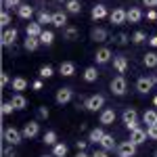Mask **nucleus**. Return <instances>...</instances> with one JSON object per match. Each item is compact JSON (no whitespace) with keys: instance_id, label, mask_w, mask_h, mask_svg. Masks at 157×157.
I'll use <instances>...</instances> for the list:
<instances>
[{"instance_id":"nucleus-5","label":"nucleus","mask_w":157,"mask_h":157,"mask_svg":"<svg viewBox=\"0 0 157 157\" xmlns=\"http://www.w3.org/2000/svg\"><path fill=\"white\" fill-rule=\"evenodd\" d=\"M71 98H73V90L69 88V86H63V88H59V90H57V94H55V101H57L59 105H67Z\"/></svg>"},{"instance_id":"nucleus-16","label":"nucleus","mask_w":157,"mask_h":157,"mask_svg":"<svg viewBox=\"0 0 157 157\" xmlns=\"http://www.w3.org/2000/svg\"><path fill=\"white\" fill-rule=\"evenodd\" d=\"M59 73L65 75V78H71L73 73H75V63H71V61H63V63L59 65Z\"/></svg>"},{"instance_id":"nucleus-10","label":"nucleus","mask_w":157,"mask_h":157,"mask_svg":"<svg viewBox=\"0 0 157 157\" xmlns=\"http://www.w3.org/2000/svg\"><path fill=\"white\" fill-rule=\"evenodd\" d=\"M109 19H111L113 25H124L128 21V11H124V9H113V13L109 15Z\"/></svg>"},{"instance_id":"nucleus-1","label":"nucleus","mask_w":157,"mask_h":157,"mask_svg":"<svg viewBox=\"0 0 157 157\" xmlns=\"http://www.w3.org/2000/svg\"><path fill=\"white\" fill-rule=\"evenodd\" d=\"M121 120H124L126 128H128L130 132H132V130H136V128H140V126H138V113H136V109H134V107L124 109V113H121Z\"/></svg>"},{"instance_id":"nucleus-39","label":"nucleus","mask_w":157,"mask_h":157,"mask_svg":"<svg viewBox=\"0 0 157 157\" xmlns=\"http://www.w3.org/2000/svg\"><path fill=\"white\" fill-rule=\"evenodd\" d=\"M147 40V34L145 32H134V36H132V42L134 44H143Z\"/></svg>"},{"instance_id":"nucleus-18","label":"nucleus","mask_w":157,"mask_h":157,"mask_svg":"<svg viewBox=\"0 0 157 157\" xmlns=\"http://www.w3.org/2000/svg\"><path fill=\"white\" fill-rule=\"evenodd\" d=\"M147 138H149V136H147V130H143V128H136V130L130 132V140L136 143V145H143Z\"/></svg>"},{"instance_id":"nucleus-37","label":"nucleus","mask_w":157,"mask_h":157,"mask_svg":"<svg viewBox=\"0 0 157 157\" xmlns=\"http://www.w3.org/2000/svg\"><path fill=\"white\" fill-rule=\"evenodd\" d=\"M9 23H11V15H9V11H6V9H2V15H0V25L6 29V27H9Z\"/></svg>"},{"instance_id":"nucleus-11","label":"nucleus","mask_w":157,"mask_h":157,"mask_svg":"<svg viewBox=\"0 0 157 157\" xmlns=\"http://www.w3.org/2000/svg\"><path fill=\"white\" fill-rule=\"evenodd\" d=\"M136 90H138L140 94L151 92V90H153V80H151V78H145V75L138 78V80H136Z\"/></svg>"},{"instance_id":"nucleus-33","label":"nucleus","mask_w":157,"mask_h":157,"mask_svg":"<svg viewBox=\"0 0 157 157\" xmlns=\"http://www.w3.org/2000/svg\"><path fill=\"white\" fill-rule=\"evenodd\" d=\"M38 23H40V25L52 23V15H50L48 11H40V13H38Z\"/></svg>"},{"instance_id":"nucleus-13","label":"nucleus","mask_w":157,"mask_h":157,"mask_svg":"<svg viewBox=\"0 0 157 157\" xmlns=\"http://www.w3.org/2000/svg\"><path fill=\"white\" fill-rule=\"evenodd\" d=\"M90 15H92V19H94V21H101V19L109 17L111 13L107 11V6H105V4H94V6H92V13H90Z\"/></svg>"},{"instance_id":"nucleus-27","label":"nucleus","mask_w":157,"mask_h":157,"mask_svg":"<svg viewBox=\"0 0 157 157\" xmlns=\"http://www.w3.org/2000/svg\"><path fill=\"white\" fill-rule=\"evenodd\" d=\"M140 19H143V11H140L138 6H132V9L128 11V21H130V23H138Z\"/></svg>"},{"instance_id":"nucleus-36","label":"nucleus","mask_w":157,"mask_h":157,"mask_svg":"<svg viewBox=\"0 0 157 157\" xmlns=\"http://www.w3.org/2000/svg\"><path fill=\"white\" fill-rule=\"evenodd\" d=\"M63 36L67 38V40H75V38H78V29H75L73 25H69V27H65V32H63Z\"/></svg>"},{"instance_id":"nucleus-30","label":"nucleus","mask_w":157,"mask_h":157,"mask_svg":"<svg viewBox=\"0 0 157 157\" xmlns=\"http://www.w3.org/2000/svg\"><path fill=\"white\" fill-rule=\"evenodd\" d=\"M55 42V34L50 32V29H44L42 32V36H40V44H44V46H50Z\"/></svg>"},{"instance_id":"nucleus-43","label":"nucleus","mask_w":157,"mask_h":157,"mask_svg":"<svg viewBox=\"0 0 157 157\" xmlns=\"http://www.w3.org/2000/svg\"><path fill=\"white\" fill-rule=\"evenodd\" d=\"M48 115H50L48 107H44V105H42V107L38 109V117H40V120H46V117H48Z\"/></svg>"},{"instance_id":"nucleus-35","label":"nucleus","mask_w":157,"mask_h":157,"mask_svg":"<svg viewBox=\"0 0 157 157\" xmlns=\"http://www.w3.org/2000/svg\"><path fill=\"white\" fill-rule=\"evenodd\" d=\"M44 145H50V147L57 145V132L55 130H48V132L44 134Z\"/></svg>"},{"instance_id":"nucleus-47","label":"nucleus","mask_w":157,"mask_h":157,"mask_svg":"<svg viewBox=\"0 0 157 157\" xmlns=\"http://www.w3.org/2000/svg\"><path fill=\"white\" fill-rule=\"evenodd\" d=\"M147 17H149L151 21H155V19H157V11H155V9H149V13H147Z\"/></svg>"},{"instance_id":"nucleus-19","label":"nucleus","mask_w":157,"mask_h":157,"mask_svg":"<svg viewBox=\"0 0 157 157\" xmlns=\"http://www.w3.org/2000/svg\"><path fill=\"white\" fill-rule=\"evenodd\" d=\"M107 36H109V34H107L105 27H92V29H90V38H92L94 42H105Z\"/></svg>"},{"instance_id":"nucleus-9","label":"nucleus","mask_w":157,"mask_h":157,"mask_svg":"<svg viewBox=\"0 0 157 157\" xmlns=\"http://www.w3.org/2000/svg\"><path fill=\"white\" fill-rule=\"evenodd\" d=\"M21 132H23V138H36L38 134H40V124H38L36 120H34V121H27Z\"/></svg>"},{"instance_id":"nucleus-31","label":"nucleus","mask_w":157,"mask_h":157,"mask_svg":"<svg viewBox=\"0 0 157 157\" xmlns=\"http://www.w3.org/2000/svg\"><path fill=\"white\" fill-rule=\"evenodd\" d=\"M67 155V145L65 143H57L52 147V157H65Z\"/></svg>"},{"instance_id":"nucleus-3","label":"nucleus","mask_w":157,"mask_h":157,"mask_svg":"<svg viewBox=\"0 0 157 157\" xmlns=\"http://www.w3.org/2000/svg\"><path fill=\"white\" fill-rule=\"evenodd\" d=\"M111 92L115 94V97H124L126 94V90H128V82H126V78L124 75H115L113 80H111Z\"/></svg>"},{"instance_id":"nucleus-28","label":"nucleus","mask_w":157,"mask_h":157,"mask_svg":"<svg viewBox=\"0 0 157 157\" xmlns=\"http://www.w3.org/2000/svg\"><path fill=\"white\" fill-rule=\"evenodd\" d=\"M143 63H145V67H149V69H155L157 67V55L155 52H147L145 57H143Z\"/></svg>"},{"instance_id":"nucleus-17","label":"nucleus","mask_w":157,"mask_h":157,"mask_svg":"<svg viewBox=\"0 0 157 157\" xmlns=\"http://www.w3.org/2000/svg\"><path fill=\"white\" fill-rule=\"evenodd\" d=\"M42 32H44V29H42V25L38 23V21L27 23V27H25V34H27L29 38H40V36H42Z\"/></svg>"},{"instance_id":"nucleus-45","label":"nucleus","mask_w":157,"mask_h":157,"mask_svg":"<svg viewBox=\"0 0 157 157\" xmlns=\"http://www.w3.org/2000/svg\"><path fill=\"white\" fill-rule=\"evenodd\" d=\"M92 157H109V155H107V151H105V149H98V151L94 149V153H92Z\"/></svg>"},{"instance_id":"nucleus-26","label":"nucleus","mask_w":157,"mask_h":157,"mask_svg":"<svg viewBox=\"0 0 157 157\" xmlns=\"http://www.w3.org/2000/svg\"><path fill=\"white\" fill-rule=\"evenodd\" d=\"M17 15H19L21 19H32V15H34V6H29V4H21V6L17 9Z\"/></svg>"},{"instance_id":"nucleus-8","label":"nucleus","mask_w":157,"mask_h":157,"mask_svg":"<svg viewBox=\"0 0 157 157\" xmlns=\"http://www.w3.org/2000/svg\"><path fill=\"white\" fill-rule=\"evenodd\" d=\"M111 59H113V52H111L107 46H103V48H98L97 52H94V61H97V65H107Z\"/></svg>"},{"instance_id":"nucleus-55","label":"nucleus","mask_w":157,"mask_h":157,"mask_svg":"<svg viewBox=\"0 0 157 157\" xmlns=\"http://www.w3.org/2000/svg\"><path fill=\"white\" fill-rule=\"evenodd\" d=\"M120 157H130V155H120Z\"/></svg>"},{"instance_id":"nucleus-52","label":"nucleus","mask_w":157,"mask_h":157,"mask_svg":"<svg viewBox=\"0 0 157 157\" xmlns=\"http://www.w3.org/2000/svg\"><path fill=\"white\" fill-rule=\"evenodd\" d=\"M75 157H92V155H88L86 151H78V155H75Z\"/></svg>"},{"instance_id":"nucleus-49","label":"nucleus","mask_w":157,"mask_h":157,"mask_svg":"<svg viewBox=\"0 0 157 157\" xmlns=\"http://www.w3.org/2000/svg\"><path fill=\"white\" fill-rule=\"evenodd\" d=\"M75 147H78V151H86V140H78Z\"/></svg>"},{"instance_id":"nucleus-15","label":"nucleus","mask_w":157,"mask_h":157,"mask_svg":"<svg viewBox=\"0 0 157 157\" xmlns=\"http://www.w3.org/2000/svg\"><path fill=\"white\" fill-rule=\"evenodd\" d=\"M101 149H105V151H117V143H115V138L111 136V134H105L103 136V140H101Z\"/></svg>"},{"instance_id":"nucleus-53","label":"nucleus","mask_w":157,"mask_h":157,"mask_svg":"<svg viewBox=\"0 0 157 157\" xmlns=\"http://www.w3.org/2000/svg\"><path fill=\"white\" fill-rule=\"evenodd\" d=\"M153 105H155V107H157V94H155V97H153Z\"/></svg>"},{"instance_id":"nucleus-25","label":"nucleus","mask_w":157,"mask_h":157,"mask_svg":"<svg viewBox=\"0 0 157 157\" xmlns=\"http://www.w3.org/2000/svg\"><path fill=\"white\" fill-rule=\"evenodd\" d=\"M13 90H17V92H23L25 88H27V80L21 78V75H17V78H13Z\"/></svg>"},{"instance_id":"nucleus-20","label":"nucleus","mask_w":157,"mask_h":157,"mask_svg":"<svg viewBox=\"0 0 157 157\" xmlns=\"http://www.w3.org/2000/svg\"><path fill=\"white\" fill-rule=\"evenodd\" d=\"M52 25L55 27H67V13H52Z\"/></svg>"},{"instance_id":"nucleus-4","label":"nucleus","mask_w":157,"mask_h":157,"mask_svg":"<svg viewBox=\"0 0 157 157\" xmlns=\"http://www.w3.org/2000/svg\"><path fill=\"white\" fill-rule=\"evenodd\" d=\"M84 107L88 109V111H103V109H105V97H103V94H92V97L86 98Z\"/></svg>"},{"instance_id":"nucleus-54","label":"nucleus","mask_w":157,"mask_h":157,"mask_svg":"<svg viewBox=\"0 0 157 157\" xmlns=\"http://www.w3.org/2000/svg\"><path fill=\"white\" fill-rule=\"evenodd\" d=\"M40 157H52V155H40Z\"/></svg>"},{"instance_id":"nucleus-51","label":"nucleus","mask_w":157,"mask_h":157,"mask_svg":"<svg viewBox=\"0 0 157 157\" xmlns=\"http://www.w3.org/2000/svg\"><path fill=\"white\" fill-rule=\"evenodd\" d=\"M149 44H151V46H153V48H157V36L149 38Z\"/></svg>"},{"instance_id":"nucleus-2","label":"nucleus","mask_w":157,"mask_h":157,"mask_svg":"<svg viewBox=\"0 0 157 157\" xmlns=\"http://www.w3.org/2000/svg\"><path fill=\"white\" fill-rule=\"evenodd\" d=\"M2 138H4L11 147H17L21 140H23V132H19L17 128L9 126V128H2Z\"/></svg>"},{"instance_id":"nucleus-22","label":"nucleus","mask_w":157,"mask_h":157,"mask_svg":"<svg viewBox=\"0 0 157 157\" xmlns=\"http://www.w3.org/2000/svg\"><path fill=\"white\" fill-rule=\"evenodd\" d=\"M105 134L107 132H103V128H94V130H90V134H88V140L92 145H101V140H103Z\"/></svg>"},{"instance_id":"nucleus-24","label":"nucleus","mask_w":157,"mask_h":157,"mask_svg":"<svg viewBox=\"0 0 157 157\" xmlns=\"http://www.w3.org/2000/svg\"><path fill=\"white\" fill-rule=\"evenodd\" d=\"M65 9H67V13H71V15H80L82 13V4H80V0H67L65 2Z\"/></svg>"},{"instance_id":"nucleus-23","label":"nucleus","mask_w":157,"mask_h":157,"mask_svg":"<svg viewBox=\"0 0 157 157\" xmlns=\"http://www.w3.org/2000/svg\"><path fill=\"white\" fill-rule=\"evenodd\" d=\"M143 121L147 124V128H149V126H155V124H157V111H155V109L145 111V113H143Z\"/></svg>"},{"instance_id":"nucleus-6","label":"nucleus","mask_w":157,"mask_h":157,"mask_svg":"<svg viewBox=\"0 0 157 157\" xmlns=\"http://www.w3.org/2000/svg\"><path fill=\"white\" fill-rule=\"evenodd\" d=\"M17 36H19V32L15 29V27H6L4 32H2V46L6 48V46H13L15 42H17Z\"/></svg>"},{"instance_id":"nucleus-38","label":"nucleus","mask_w":157,"mask_h":157,"mask_svg":"<svg viewBox=\"0 0 157 157\" xmlns=\"http://www.w3.org/2000/svg\"><path fill=\"white\" fill-rule=\"evenodd\" d=\"M13 6L19 9V6H21V0H2V9L9 11V9H13Z\"/></svg>"},{"instance_id":"nucleus-46","label":"nucleus","mask_w":157,"mask_h":157,"mask_svg":"<svg viewBox=\"0 0 157 157\" xmlns=\"http://www.w3.org/2000/svg\"><path fill=\"white\" fill-rule=\"evenodd\" d=\"M143 4L149 6V9H155V6H157V0H143Z\"/></svg>"},{"instance_id":"nucleus-42","label":"nucleus","mask_w":157,"mask_h":157,"mask_svg":"<svg viewBox=\"0 0 157 157\" xmlns=\"http://www.w3.org/2000/svg\"><path fill=\"white\" fill-rule=\"evenodd\" d=\"M0 84H2V88H6L9 84H13V82H11V78H9V73H6V71H2V73H0Z\"/></svg>"},{"instance_id":"nucleus-44","label":"nucleus","mask_w":157,"mask_h":157,"mask_svg":"<svg viewBox=\"0 0 157 157\" xmlns=\"http://www.w3.org/2000/svg\"><path fill=\"white\" fill-rule=\"evenodd\" d=\"M2 153H4V157H17V153H15V149H13V147H6Z\"/></svg>"},{"instance_id":"nucleus-56","label":"nucleus","mask_w":157,"mask_h":157,"mask_svg":"<svg viewBox=\"0 0 157 157\" xmlns=\"http://www.w3.org/2000/svg\"><path fill=\"white\" fill-rule=\"evenodd\" d=\"M155 157H157V151H155Z\"/></svg>"},{"instance_id":"nucleus-7","label":"nucleus","mask_w":157,"mask_h":157,"mask_svg":"<svg viewBox=\"0 0 157 157\" xmlns=\"http://www.w3.org/2000/svg\"><path fill=\"white\" fill-rule=\"evenodd\" d=\"M136 143H132V140H124V143H120L117 145V155H130L134 157L136 155Z\"/></svg>"},{"instance_id":"nucleus-29","label":"nucleus","mask_w":157,"mask_h":157,"mask_svg":"<svg viewBox=\"0 0 157 157\" xmlns=\"http://www.w3.org/2000/svg\"><path fill=\"white\" fill-rule=\"evenodd\" d=\"M97 78H98V71H97V67H86L84 69V80L86 82H97Z\"/></svg>"},{"instance_id":"nucleus-50","label":"nucleus","mask_w":157,"mask_h":157,"mask_svg":"<svg viewBox=\"0 0 157 157\" xmlns=\"http://www.w3.org/2000/svg\"><path fill=\"white\" fill-rule=\"evenodd\" d=\"M32 88H34V90H42V80H36V82L32 84Z\"/></svg>"},{"instance_id":"nucleus-34","label":"nucleus","mask_w":157,"mask_h":157,"mask_svg":"<svg viewBox=\"0 0 157 157\" xmlns=\"http://www.w3.org/2000/svg\"><path fill=\"white\" fill-rule=\"evenodd\" d=\"M38 73H40V78H42V80H48V78H52V73H55V69H52L50 65H42Z\"/></svg>"},{"instance_id":"nucleus-12","label":"nucleus","mask_w":157,"mask_h":157,"mask_svg":"<svg viewBox=\"0 0 157 157\" xmlns=\"http://www.w3.org/2000/svg\"><path fill=\"white\" fill-rule=\"evenodd\" d=\"M98 120H101V124H103V126H111V124L115 121V109H113V107L103 109V111H101V117H98Z\"/></svg>"},{"instance_id":"nucleus-48","label":"nucleus","mask_w":157,"mask_h":157,"mask_svg":"<svg viewBox=\"0 0 157 157\" xmlns=\"http://www.w3.org/2000/svg\"><path fill=\"white\" fill-rule=\"evenodd\" d=\"M115 40H117L120 44H126V42H128V36H126V34H120V36L115 38Z\"/></svg>"},{"instance_id":"nucleus-41","label":"nucleus","mask_w":157,"mask_h":157,"mask_svg":"<svg viewBox=\"0 0 157 157\" xmlns=\"http://www.w3.org/2000/svg\"><path fill=\"white\" fill-rule=\"evenodd\" d=\"M147 136H149L151 140H157V124H155V126H149V128H147Z\"/></svg>"},{"instance_id":"nucleus-14","label":"nucleus","mask_w":157,"mask_h":157,"mask_svg":"<svg viewBox=\"0 0 157 157\" xmlns=\"http://www.w3.org/2000/svg\"><path fill=\"white\" fill-rule=\"evenodd\" d=\"M113 67H115V71L120 73V75H124L126 69H128V59H126V57H121V55L113 57Z\"/></svg>"},{"instance_id":"nucleus-40","label":"nucleus","mask_w":157,"mask_h":157,"mask_svg":"<svg viewBox=\"0 0 157 157\" xmlns=\"http://www.w3.org/2000/svg\"><path fill=\"white\" fill-rule=\"evenodd\" d=\"M0 111H2V115H9V113H13V111H15V107H13V103H11V101H6V103H2Z\"/></svg>"},{"instance_id":"nucleus-21","label":"nucleus","mask_w":157,"mask_h":157,"mask_svg":"<svg viewBox=\"0 0 157 157\" xmlns=\"http://www.w3.org/2000/svg\"><path fill=\"white\" fill-rule=\"evenodd\" d=\"M11 103H13V107L17 109V111H21V109H25V107H27V98H25L23 94H21V92H17V94H13Z\"/></svg>"},{"instance_id":"nucleus-32","label":"nucleus","mask_w":157,"mask_h":157,"mask_svg":"<svg viewBox=\"0 0 157 157\" xmlns=\"http://www.w3.org/2000/svg\"><path fill=\"white\" fill-rule=\"evenodd\" d=\"M38 46H40V38H29V36H27V40L23 42V48L29 50V52H32V50H36Z\"/></svg>"}]
</instances>
